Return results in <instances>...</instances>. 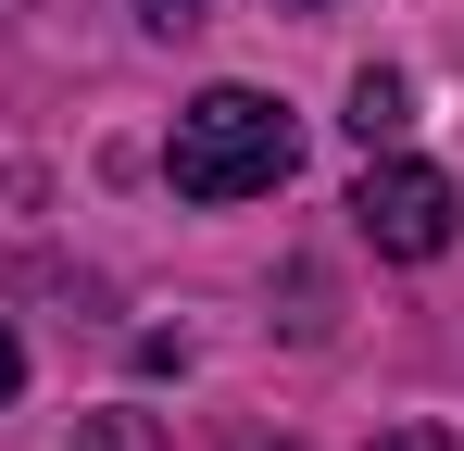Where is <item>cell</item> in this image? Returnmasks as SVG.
<instances>
[{
	"label": "cell",
	"instance_id": "cell-3",
	"mask_svg": "<svg viewBox=\"0 0 464 451\" xmlns=\"http://www.w3.org/2000/svg\"><path fill=\"white\" fill-rule=\"evenodd\" d=\"M401 126H414V88H401L389 63H364V75H352V139H364V150H401Z\"/></svg>",
	"mask_w": 464,
	"mask_h": 451
},
{
	"label": "cell",
	"instance_id": "cell-1",
	"mask_svg": "<svg viewBox=\"0 0 464 451\" xmlns=\"http://www.w3.org/2000/svg\"><path fill=\"white\" fill-rule=\"evenodd\" d=\"M289 176H302V126L264 88H201L176 113V139H163V188L176 201H264Z\"/></svg>",
	"mask_w": 464,
	"mask_h": 451
},
{
	"label": "cell",
	"instance_id": "cell-7",
	"mask_svg": "<svg viewBox=\"0 0 464 451\" xmlns=\"http://www.w3.org/2000/svg\"><path fill=\"white\" fill-rule=\"evenodd\" d=\"M151 25H188V0H151Z\"/></svg>",
	"mask_w": 464,
	"mask_h": 451
},
{
	"label": "cell",
	"instance_id": "cell-8",
	"mask_svg": "<svg viewBox=\"0 0 464 451\" xmlns=\"http://www.w3.org/2000/svg\"><path fill=\"white\" fill-rule=\"evenodd\" d=\"M276 13H326V0H276Z\"/></svg>",
	"mask_w": 464,
	"mask_h": 451
},
{
	"label": "cell",
	"instance_id": "cell-6",
	"mask_svg": "<svg viewBox=\"0 0 464 451\" xmlns=\"http://www.w3.org/2000/svg\"><path fill=\"white\" fill-rule=\"evenodd\" d=\"M13 389H25V351H13V326H0V401H13Z\"/></svg>",
	"mask_w": 464,
	"mask_h": 451
},
{
	"label": "cell",
	"instance_id": "cell-4",
	"mask_svg": "<svg viewBox=\"0 0 464 451\" xmlns=\"http://www.w3.org/2000/svg\"><path fill=\"white\" fill-rule=\"evenodd\" d=\"M76 451H163V427H151V414H88Z\"/></svg>",
	"mask_w": 464,
	"mask_h": 451
},
{
	"label": "cell",
	"instance_id": "cell-2",
	"mask_svg": "<svg viewBox=\"0 0 464 451\" xmlns=\"http://www.w3.org/2000/svg\"><path fill=\"white\" fill-rule=\"evenodd\" d=\"M352 238L377 251V264H440L464 238V201L440 163H401V150H377L364 163V188H352Z\"/></svg>",
	"mask_w": 464,
	"mask_h": 451
},
{
	"label": "cell",
	"instance_id": "cell-5",
	"mask_svg": "<svg viewBox=\"0 0 464 451\" xmlns=\"http://www.w3.org/2000/svg\"><path fill=\"white\" fill-rule=\"evenodd\" d=\"M377 451H464V439H452V427H389Z\"/></svg>",
	"mask_w": 464,
	"mask_h": 451
}]
</instances>
